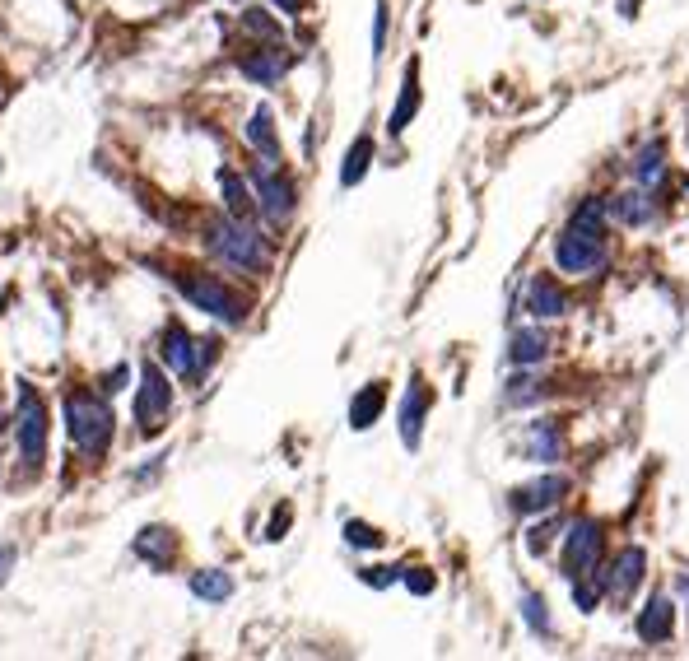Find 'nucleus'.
I'll list each match as a JSON object with an SVG mask.
<instances>
[{
    "instance_id": "f257e3e1",
    "label": "nucleus",
    "mask_w": 689,
    "mask_h": 661,
    "mask_svg": "<svg viewBox=\"0 0 689 661\" xmlns=\"http://www.w3.org/2000/svg\"><path fill=\"white\" fill-rule=\"evenodd\" d=\"M554 261L568 275H592L606 266V201H582L568 229L554 238Z\"/></svg>"
},
{
    "instance_id": "f03ea898",
    "label": "nucleus",
    "mask_w": 689,
    "mask_h": 661,
    "mask_svg": "<svg viewBox=\"0 0 689 661\" xmlns=\"http://www.w3.org/2000/svg\"><path fill=\"white\" fill-rule=\"evenodd\" d=\"M66 433H70V443H75V452L103 457L112 447V433H117V415H112V405L98 392L70 387L66 392Z\"/></svg>"
},
{
    "instance_id": "7ed1b4c3",
    "label": "nucleus",
    "mask_w": 689,
    "mask_h": 661,
    "mask_svg": "<svg viewBox=\"0 0 689 661\" xmlns=\"http://www.w3.org/2000/svg\"><path fill=\"white\" fill-rule=\"evenodd\" d=\"M173 284L182 289V298H187L191 308H201L205 317H215V322H224V326H243L247 322V298L238 294L233 284H224V275L177 270Z\"/></svg>"
},
{
    "instance_id": "20e7f679",
    "label": "nucleus",
    "mask_w": 689,
    "mask_h": 661,
    "mask_svg": "<svg viewBox=\"0 0 689 661\" xmlns=\"http://www.w3.org/2000/svg\"><path fill=\"white\" fill-rule=\"evenodd\" d=\"M205 247L215 252L224 266H238V270H266L271 266V247L261 243V233L252 229V219H215L205 229Z\"/></svg>"
},
{
    "instance_id": "39448f33",
    "label": "nucleus",
    "mask_w": 689,
    "mask_h": 661,
    "mask_svg": "<svg viewBox=\"0 0 689 661\" xmlns=\"http://www.w3.org/2000/svg\"><path fill=\"white\" fill-rule=\"evenodd\" d=\"M252 201L271 224H289L298 210V191L289 182V173L280 168V159H261L252 163Z\"/></svg>"
},
{
    "instance_id": "423d86ee",
    "label": "nucleus",
    "mask_w": 689,
    "mask_h": 661,
    "mask_svg": "<svg viewBox=\"0 0 689 661\" xmlns=\"http://www.w3.org/2000/svg\"><path fill=\"white\" fill-rule=\"evenodd\" d=\"M159 354H163V364L173 368L182 382H201L205 373H210V364H215V345H210V340H196L182 322L163 326Z\"/></svg>"
},
{
    "instance_id": "0eeeda50",
    "label": "nucleus",
    "mask_w": 689,
    "mask_h": 661,
    "mask_svg": "<svg viewBox=\"0 0 689 661\" xmlns=\"http://www.w3.org/2000/svg\"><path fill=\"white\" fill-rule=\"evenodd\" d=\"M168 415H173V387H168V378H163L159 364H145V368H140V392H136V424H140V433H145V438L163 433Z\"/></svg>"
},
{
    "instance_id": "6e6552de",
    "label": "nucleus",
    "mask_w": 689,
    "mask_h": 661,
    "mask_svg": "<svg viewBox=\"0 0 689 661\" xmlns=\"http://www.w3.org/2000/svg\"><path fill=\"white\" fill-rule=\"evenodd\" d=\"M14 438L28 466H42L47 457V405L33 387H19V405H14Z\"/></svg>"
},
{
    "instance_id": "1a4fd4ad",
    "label": "nucleus",
    "mask_w": 689,
    "mask_h": 661,
    "mask_svg": "<svg viewBox=\"0 0 689 661\" xmlns=\"http://www.w3.org/2000/svg\"><path fill=\"white\" fill-rule=\"evenodd\" d=\"M601 550H606L601 522H592V517L573 522V527H568V536H564V573H568V578L592 573V568L601 564Z\"/></svg>"
},
{
    "instance_id": "9d476101",
    "label": "nucleus",
    "mask_w": 689,
    "mask_h": 661,
    "mask_svg": "<svg viewBox=\"0 0 689 661\" xmlns=\"http://www.w3.org/2000/svg\"><path fill=\"white\" fill-rule=\"evenodd\" d=\"M643 573H648V554L638 550V545H629V550H620V554H615V564H610L606 592L615 596V601H629L634 587L643 582Z\"/></svg>"
},
{
    "instance_id": "9b49d317",
    "label": "nucleus",
    "mask_w": 689,
    "mask_h": 661,
    "mask_svg": "<svg viewBox=\"0 0 689 661\" xmlns=\"http://www.w3.org/2000/svg\"><path fill=\"white\" fill-rule=\"evenodd\" d=\"M238 70H243L252 84L271 89V84H280L284 75H289V56L280 52V42H271V47H257V52L238 56Z\"/></svg>"
},
{
    "instance_id": "f8f14e48",
    "label": "nucleus",
    "mask_w": 689,
    "mask_h": 661,
    "mask_svg": "<svg viewBox=\"0 0 689 661\" xmlns=\"http://www.w3.org/2000/svg\"><path fill=\"white\" fill-rule=\"evenodd\" d=\"M568 494V480L564 475H541V480H531V485L513 489V508L517 513H550L554 503Z\"/></svg>"
},
{
    "instance_id": "ddd939ff",
    "label": "nucleus",
    "mask_w": 689,
    "mask_h": 661,
    "mask_svg": "<svg viewBox=\"0 0 689 661\" xmlns=\"http://www.w3.org/2000/svg\"><path fill=\"white\" fill-rule=\"evenodd\" d=\"M527 312L536 317V322H554V317H564V312H568L564 289H559L550 275H536V280L527 284Z\"/></svg>"
},
{
    "instance_id": "4468645a",
    "label": "nucleus",
    "mask_w": 689,
    "mask_h": 661,
    "mask_svg": "<svg viewBox=\"0 0 689 661\" xmlns=\"http://www.w3.org/2000/svg\"><path fill=\"white\" fill-rule=\"evenodd\" d=\"M136 554L154 573H163V568H173V559H177V536L168 527H145L136 536Z\"/></svg>"
},
{
    "instance_id": "2eb2a0df",
    "label": "nucleus",
    "mask_w": 689,
    "mask_h": 661,
    "mask_svg": "<svg viewBox=\"0 0 689 661\" xmlns=\"http://www.w3.org/2000/svg\"><path fill=\"white\" fill-rule=\"evenodd\" d=\"M671 634H676V606L666 596H652L643 615H638V638L643 643H666Z\"/></svg>"
},
{
    "instance_id": "dca6fc26",
    "label": "nucleus",
    "mask_w": 689,
    "mask_h": 661,
    "mask_svg": "<svg viewBox=\"0 0 689 661\" xmlns=\"http://www.w3.org/2000/svg\"><path fill=\"white\" fill-rule=\"evenodd\" d=\"M424 415H429V387L424 382H410L406 401H401V443L419 447V433H424Z\"/></svg>"
},
{
    "instance_id": "f3484780",
    "label": "nucleus",
    "mask_w": 689,
    "mask_h": 661,
    "mask_svg": "<svg viewBox=\"0 0 689 661\" xmlns=\"http://www.w3.org/2000/svg\"><path fill=\"white\" fill-rule=\"evenodd\" d=\"M382 405H387V387L382 382H368V387H359L354 392V401H350V429H373L378 424V415H382Z\"/></svg>"
},
{
    "instance_id": "a211bd4d",
    "label": "nucleus",
    "mask_w": 689,
    "mask_h": 661,
    "mask_svg": "<svg viewBox=\"0 0 689 661\" xmlns=\"http://www.w3.org/2000/svg\"><path fill=\"white\" fill-rule=\"evenodd\" d=\"M606 215H615L620 224H629V229H638V224H648L657 210H652V201H648V187L643 191H620L615 201H606Z\"/></svg>"
},
{
    "instance_id": "6ab92c4d",
    "label": "nucleus",
    "mask_w": 689,
    "mask_h": 661,
    "mask_svg": "<svg viewBox=\"0 0 689 661\" xmlns=\"http://www.w3.org/2000/svg\"><path fill=\"white\" fill-rule=\"evenodd\" d=\"M550 354V336H545L541 326H527V331H517L513 345H508V359H513L517 368H536Z\"/></svg>"
},
{
    "instance_id": "aec40b11",
    "label": "nucleus",
    "mask_w": 689,
    "mask_h": 661,
    "mask_svg": "<svg viewBox=\"0 0 689 661\" xmlns=\"http://www.w3.org/2000/svg\"><path fill=\"white\" fill-rule=\"evenodd\" d=\"M247 145L257 149L261 159H280V135H275L271 108H257L252 117H247Z\"/></svg>"
},
{
    "instance_id": "412c9836",
    "label": "nucleus",
    "mask_w": 689,
    "mask_h": 661,
    "mask_svg": "<svg viewBox=\"0 0 689 661\" xmlns=\"http://www.w3.org/2000/svg\"><path fill=\"white\" fill-rule=\"evenodd\" d=\"M219 196H224V210H229L233 219H252V191H247V182L238 173H229V168H219Z\"/></svg>"
},
{
    "instance_id": "4be33fe9",
    "label": "nucleus",
    "mask_w": 689,
    "mask_h": 661,
    "mask_svg": "<svg viewBox=\"0 0 689 661\" xmlns=\"http://www.w3.org/2000/svg\"><path fill=\"white\" fill-rule=\"evenodd\" d=\"M415 112H419V66L410 61V66H406V84H401V98H396V112H392V122H387V131L401 135Z\"/></svg>"
},
{
    "instance_id": "5701e85b",
    "label": "nucleus",
    "mask_w": 689,
    "mask_h": 661,
    "mask_svg": "<svg viewBox=\"0 0 689 661\" xmlns=\"http://www.w3.org/2000/svg\"><path fill=\"white\" fill-rule=\"evenodd\" d=\"M191 596H201V601H229L233 578L224 568H201V573H191Z\"/></svg>"
},
{
    "instance_id": "b1692460",
    "label": "nucleus",
    "mask_w": 689,
    "mask_h": 661,
    "mask_svg": "<svg viewBox=\"0 0 689 661\" xmlns=\"http://www.w3.org/2000/svg\"><path fill=\"white\" fill-rule=\"evenodd\" d=\"M368 163H373V135H359L345 154V168H340V187H359L368 173Z\"/></svg>"
},
{
    "instance_id": "393cba45",
    "label": "nucleus",
    "mask_w": 689,
    "mask_h": 661,
    "mask_svg": "<svg viewBox=\"0 0 689 661\" xmlns=\"http://www.w3.org/2000/svg\"><path fill=\"white\" fill-rule=\"evenodd\" d=\"M573 582V606L578 610H596L601 606V596H606V573H578V578H568Z\"/></svg>"
},
{
    "instance_id": "a878e982",
    "label": "nucleus",
    "mask_w": 689,
    "mask_h": 661,
    "mask_svg": "<svg viewBox=\"0 0 689 661\" xmlns=\"http://www.w3.org/2000/svg\"><path fill=\"white\" fill-rule=\"evenodd\" d=\"M559 429H554V424H536V429H531V438H527V452L536 461H545V466H550V461H559Z\"/></svg>"
},
{
    "instance_id": "bb28decb",
    "label": "nucleus",
    "mask_w": 689,
    "mask_h": 661,
    "mask_svg": "<svg viewBox=\"0 0 689 661\" xmlns=\"http://www.w3.org/2000/svg\"><path fill=\"white\" fill-rule=\"evenodd\" d=\"M634 173H638V182H643V187H662V177H666L662 145H648V149H643V154H638V163H634Z\"/></svg>"
},
{
    "instance_id": "cd10ccee",
    "label": "nucleus",
    "mask_w": 689,
    "mask_h": 661,
    "mask_svg": "<svg viewBox=\"0 0 689 661\" xmlns=\"http://www.w3.org/2000/svg\"><path fill=\"white\" fill-rule=\"evenodd\" d=\"M522 620L531 624V634H550V615H545V601L536 592L522 596Z\"/></svg>"
},
{
    "instance_id": "c85d7f7f",
    "label": "nucleus",
    "mask_w": 689,
    "mask_h": 661,
    "mask_svg": "<svg viewBox=\"0 0 689 661\" xmlns=\"http://www.w3.org/2000/svg\"><path fill=\"white\" fill-rule=\"evenodd\" d=\"M345 540H350L354 550H378V545H382V531L368 527V522H345Z\"/></svg>"
},
{
    "instance_id": "c756f323",
    "label": "nucleus",
    "mask_w": 689,
    "mask_h": 661,
    "mask_svg": "<svg viewBox=\"0 0 689 661\" xmlns=\"http://www.w3.org/2000/svg\"><path fill=\"white\" fill-rule=\"evenodd\" d=\"M243 28H247V33H257V38H266V42H280V24H275L271 14H261V10H247L243 14Z\"/></svg>"
},
{
    "instance_id": "7c9ffc66",
    "label": "nucleus",
    "mask_w": 689,
    "mask_h": 661,
    "mask_svg": "<svg viewBox=\"0 0 689 661\" xmlns=\"http://www.w3.org/2000/svg\"><path fill=\"white\" fill-rule=\"evenodd\" d=\"M541 396V382L536 378H513L508 382V405H531Z\"/></svg>"
},
{
    "instance_id": "2f4dec72",
    "label": "nucleus",
    "mask_w": 689,
    "mask_h": 661,
    "mask_svg": "<svg viewBox=\"0 0 689 661\" xmlns=\"http://www.w3.org/2000/svg\"><path fill=\"white\" fill-rule=\"evenodd\" d=\"M401 582H406L415 596H429L433 587H438V578H433L429 568H406V573H401Z\"/></svg>"
},
{
    "instance_id": "473e14b6",
    "label": "nucleus",
    "mask_w": 689,
    "mask_h": 661,
    "mask_svg": "<svg viewBox=\"0 0 689 661\" xmlns=\"http://www.w3.org/2000/svg\"><path fill=\"white\" fill-rule=\"evenodd\" d=\"M382 42H387V0H378V19H373V56L382 52Z\"/></svg>"
},
{
    "instance_id": "72a5a7b5",
    "label": "nucleus",
    "mask_w": 689,
    "mask_h": 661,
    "mask_svg": "<svg viewBox=\"0 0 689 661\" xmlns=\"http://www.w3.org/2000/svg\"><path fill=\"white\" fill-rule=\"evenodd\" d=\"M359 578H364L368 587H387V582H396V568H364Z\"/></svg>"
},
{
    "instance_id": "f704fd0d",
    "label": "nucleus",
    "mask_w": 689,
    "mask_h": 661,
    "mask_svg": "<svg viewBox=\"0 0 689 661\" xmlns=\"http://www.w3.org/2000/svg\"><path fill=\"white\" fill-rule=\"evenodd\" d=\"M14 559H19V550H14V545H0V587H5V578H10Z\"/></svg>"
},
{
    "instance_id": "c9c22d12",
    "label": "nucleus",
    "mask_w": 689,
    "mask_h": 661,
    "mask_svg": "<svg viewBox=\"0 0 689 661\" xmlns=\"http://www.w3.org/2000/svg\"><path fill=\"white\" fill-rule=\"evenodd\" d=\"M284 527H289V508H280V513L271 517V527H266V540H280Z\"/></svg>"
},
{
    "instance_id": "e433bc0d",
    "label": "nucleus",
    "mask_w": 689,
    "mask_h": 661,
    "mask_svg": "<svg viewBox=\"0 0 689 661\" xmlns=\"http://www.w3.org/2000/svg\"><path fill=\"white\" fill-rule=\"evenodd\" d=\"M271 5H280V10H298L303 0H271Z\"/></svg>"
},
{
    "instance_id": "4c0bfd02",
    "label": "nucleus",
    "mask_w": 689,
    "mask_h": 661,
    "mask_svg": "<svg viewBox=\"0 0 689 661\" xmlns=\"http://www.w3.org/2000/svg\"><path fill=\"white\" fill-rule=\"evenodd\" d=\"M0 429H5V410H0Z\"/></svg>"
},
{
    "instance_id": "58836bf2",
    "label": "nucleus",
    "mask_w": 689,
    "mask_h": 661,
    "mask_svg": "<svg viewBox=\"0 0 689 661\" xmlns=\"http://www.w3.org/2000/svg\"><path fill=\"white\" fill-rule=\"evenodd\" d=\"M685 187H689V182H685Z\"/></svg>"
}]
</instances>
